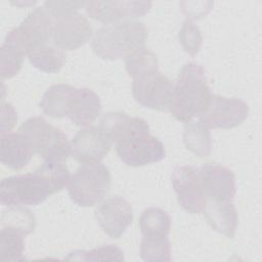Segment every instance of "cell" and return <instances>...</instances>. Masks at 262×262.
Here are the masks:
<instances>
[{
	"mask_svg": "<svg viewBox=\"0 0 262 262\" xmlns=\"http://www.w3.org/2000/svg\"><path fill=\"white\" fill-rule=\"evenodd\" d=\"M204 68L195 62L186 63L180 71L174 85L169 113L183 123L201 117L212 99Z\"/></svg>",
	"mask_w": 262,
	"mask_h": 262,
	"instance_id": "1",
	"label": "cell"
},
{
	"mask_svg": "<svg viewBox=\"0 0 262 262\" xmlns=\"http://www.w3.org/2000/svg\"><path fill=\"white\" fill-rule=\"evenodd\" d=\"M147 30L143 23L123 20L104 26L96 31L91 48L104 60L126 58L144 46Z\"/></svg>",
	"mask_w": 262,
	"mask_h": 262,
	"instance_id": "2",
	"label": "cell"
},
{
	"mask_svg": "<svg viewBox=\"0 0 262 262\" xmlns=\"http://www.w3.org/2000/svg\"><path fill=\"white\" fill-rule=\"evenodd\" d=\"M18 132L45 162L63 163L71 154L67 135L42 117L29 118L21 124Z\"/></svg>",
	"mask_w": 262,
	"mask_h": 262,
	"instance_id": "3",
	"label": "cell"
},
{
	"mask_svg": "<svg viewBox=\"0 0 262 262\" xmlns=\"http://www.w3.org/2000/svg\"><path fill=\"white\" fill-rule=\"evenodd\" d=\"M55 193L45 176L37 169L32 173L4 178L0 183V201L4 206H37Z\"/></svg>",
	"mask_w": 262,
	"mask_h": 262,
	"instance_id": "4",
	"label": "cell"
},
{
	"mask_svg": "<svg viewBox=\"0 0 262 262\" xmlns=\"http://www.w3.org/2000/svg\"><path fill=\"white\" fill-rule=\"evenodd\" d=\"M112 183L110 170L99 163H83L70 178L68 192L81 207H91L100 202Z\"/></svg>",
	"mask_w": 262,
	"mask_h": 262,
	"instance_id": "5",
	"label": "cell"
},
{
	"mask_svg": "<svg viewBox=\"0 0 262 262\" xmlns=\"http://www.w3.org/2000/svg\"><path fill=\"white\" fill-rule=\"evenodd\" d=\"M173 89V82L159 70L150 71L133 78V97L143 107L158 111L168 110Z\"/></svg>",
	"mask_w": 262,
	"mask_h": 262,
	"instance_id": "6",
	"label": "cell"
},
{
	"mask_svg": "<svg viewBox=\"0 0 262 262\" xmlns=\"http://www.w3.org/2000/svg\"><path fill=\"white\" fill-rule=\"evenodd\" d=\"M172 184L182 209L190 214L203 212L207 195L203 189L200 170L195 166H178L172 173Z\"/></svg>",
	"mask_w": 262,
	"mask_h": 262,
	"instance_id": "7",
	"label": "cell"
},
{
	"mask_svg": "<svg viewBox=\"0 0 262 262\" xmlns=\"http://www.w3.org/2000/svg\"><path fill=\"white\" fill-rule=\"evenodd\" d=\"M116 151L120 160L130 167H141L160 162L166 156L163 143L149 132L136 134L116 145Z\"/></svg>",
	"mask_w": 262,
	"mask_h": 262,
	"instance_id": "8",
	"label": "cell"
},
{
	"mask_svg": "<svg viewBox=\"0 0 262 262\" xmlns=\"http://www.w3.org/2000/svg\"><path fill=\"white\" fill-rule=\"evenodd\" d=\"M53 24L44 7H36L14 28L17 41L27 55L47 45L52 37Z\"/></svg>",
	"mask_w": 262,
	"mask_h": 262,
	"instance_id": "9",
	"label": "cell"
},
{
	"mask_svg": "<svg viewBox=\"0 0 262 262\" xmlns=\"http://www.w3.org/2000/svg\"><path fill=\"white\" fill-rule=\"evenodd\" d=\"M249 115L248 104L238 98L213 95L200 120L208 128L230 129L241 125Z\"/></svg>",
	"mask_w": 262,
	"mask_h": 262,
	"instance_id": "10",
	"label": "cell"
},
{
	"mask_svg": "<svg viewBox=\"0 0 262 262\" xmlns=\"http://www.w3.org/2000/svg\"><path fill=\"white\" fill-rule=\"evenodd\" d=\"M95 218L102 230L112 238H119L131 225L133 209L123 196L105 199L95 209Z\"/></svg>",
	"mask_w": 262,
	"mask_h": 262,
	"instance_id": "11",
	"label": "cell"
},
{
	"mask_svg": "<svg viewBox=\"0 0 262 262\" xmlns=\"http://www.w3.org/2000/svg\"><path fill=\"white\" fill-rule=\"evenodd\" d=\"M151 7L150 1H87V14L100 23H119L121 19L137 18L145 15Z\"/></svg>",
	"mask_w": 262,
	"mask_h": 262,
	"instance_id": "12",
	"label": "cell"
},
{
	"mask_svg": "<svg viewBox=\"0 0 262 262\" xmlns=\"http://www.w3.org/2000/svg\"><path fill=\"white\" fill-rule=\"evenodd\" d=\"M112 143L99 127L88 126L74 136L71 142L72 157L80 163H99L111 149Z\"/></svg>",
	"mask_w": 262,
	"mask_h": 262,
	"instance_id": "13",
	"label": "cell"
},
{
	"mask_svg": "<svg viewBox=\"0 0 262 262\" xmlns=\"http://www.w3.org/2000/svg\"><path fill=\"white\" fill-rule=\"evenodd\" d=\"M91 35L88 19L77 12L54 21L51 41L60 50H75L84 45Z\"/></svg>",
	"mask_w": 262,
	"mask_h": 262,
	"instance_id": "14",
	"label": "cell"
},
{
	"mask_svg": "<svg viewBox=\"0 0 262 262\" xmlns=\"http://www.w3.org/2000/svg\"><path fill=\"white\" fill-rule=\"evenodd\" d=\"M200 170V178L207 199L231 201L235 195V177L233 172L224 166L207 163Z\"/></svg>",
	"mask_w": 262,
	"mask_h": 262,
	"instance_id": "15",
	"label": "cell"
},
{
	"mask_svg": "<svg viewBox=\"0 0 262 262\" xmlns=\"http://www.w3.org/2000/svg\"><path fill=\"white\" fill-rule=\"evenodd\" d=\"M99 129L111 141L118 145L132 136L149 132V126L141 118L130 117L123 112H108L104 114L99 123Z\"/></svg>",
	"mask_w": 262,
	"mask_h": 262,
	"instance_id": "16",
	"label": "cell"
},
{
	"mask_svg": "<svg viewBox=\"0 0 262 262\" xmlns=\"http://www.w3.org/2000/svg\"><path fill=\"white\" fill-rule=\"evenodd\" d=\"M101 112L99 96L88 88L75 89L68 118L77 126L88 127L93 123Z\"/></svg>",
	"mask_w": 262,
	"mask_h": 262,
	"instance_id": "17",
	"label": "cell"
},
{
	"mask_svg": "<svg viewBox=\"0 0 262 262\" xmlns=\"http://www.w3.org/2000/svg\"><path fill=\"white\" fill-rule=\"evenodd\" d=\"M208 224L217 232L232 238L237 227V211L231 201L207 200L202 212Z\"/></svg>",
	"mask_w": 262,
	"mask_h": 262,
	"instance_id": "18",
	"label": "cell"
},
{
	"mask_svg": "<svg viewBox=\"0 0 262 262\" xmlns=\"http://www.w3.org/2000/svg\"><path fill=\"white\" fill-rule=\"evenodd\" d=\"M34 154L31 144L19 132L1 135L0 160L4 166L20 170L29 164Z\"/></svg>",
	"mask_w": 262,
	"mask_h": 262,
	"instance_id": "19",
	"label": "cell"
},
{
	"mask_svg": "<svg viewBox=\"0 0 262 262\" xmlns=\"http://www.w3.org/2000/svg\"><path fill=\"white\" fill-rule=\"evenodd\" d=\"M75 89V87L67 84L50 86L41 98V110L44 114L52 118L68 117L72 95Z\"/></svg>",
	"mask_w": 262,
	"mask_h": 262,
	"instance_id": "20",
	"label": "cell"
},
{
	"mask_svg": "<svg viewBox=\"0 0 262 262\" xmlns=\"http://www.w3.org/2000/svg\"><path fill=\"white\" fill-rule=\"evenodd\" d=\"M0 73L2 79H10L20 71L26 54L17 41L14 29L8 32L1 46Z\"/></svg>",
	"mask_w": 262,
	"mask_h": 262,
	"instance_id": "21",
	"label": "cell"
},
{
	"mask_svg": "<svg viewBox=\"0 0 262 262\" xmlns=\"http://www.w3.org/2000/svg\"><path fill=\"white\" fill-rule=\"evenodd\" d=\"M185 147L199 157H208L212 149V139L209 128L201 121L185 123L183 131Z\"/></svg>",
	"mask_w": 262,
	"mask_h": 262,
	"instance_id": "22",
	"label": "cell"
},
{
	"mask_svg": "<svg viewBox=\"0 0 262 262\" xmlns=\"http://www.w3.org/2000/svg\"><path fill=\"white\" fill-rule=\"evenodd\" d=\"M170 227L171 218L169 214L161 208H147L141 213L139 217V228L142 236H168Z\"/></svg>",
	"mask_w": 262,
	"mask_h": 262,
	"instance_id": "23",
	"label": "cell"
},
{
	"mask_svg": "<svg viewBox=\"0 0 262 262\" xmlns=\"http://www.w3.org/2000/svg\"><path fill=\"white\" fill-rule=\"evenodd\" d=\"M24 233L15 228L1 227L0 231V260L15 262L24 260Z\"/></svg>",
	"mask_w": 262,
	"mask_h": 262,
	"instance_id": "24",
	"label": "cell"
},
{
	"mask_svg": "<svg viewBox=\"0 0 262 262\" xmlns=\"http://www.w3.org/2000/svg\"><path fill=\"white\" fill-rule=\"evenodd\" d=\"M28 58L33 67L49 74L60 71L66 61V55L62 50L48 45L29 53Z\"/></svg>",
	"mask_w": 262,
	"mask_h": 262,
	"instance_id": "25",
	"label": "cell"
},
{
	"mask_svg": "<svg viewBox=\"0 0 262 262\" xmlns=\"http://www.w3.org/2000/svg\"><path fill=\"white\" fill-rule=\"evenodd\" d=\"M35 226V215L21 206H10L1 216V227L15 228L25 235L33 232Z\"/></svg>",
	"mask_w": 262,
	"mask_h": 262,
	"instance_id": "26",
	"label": "cell"
},
{
	"mask_svg": "<svg viewBox=\"0 0 262 262\" xmlns=\"http://www.w3.org/2000/svg\"><path fill=\"white\" fill-rule=\"evenodd\" d=\"M139 253L144 261H171V243L169 236H143L140 243Z\"/></svg>",
	"mask_w": 262,
	"mask_h": 262,
	"instance_id": "27",
	"label": "cell"
},
{
	"mask_svg": "<svg viewBox=\"0 0 262 262\" xmlns=\"http://www.w3.org/2000/svg\"><path fill=\"white\" fill-rule=\"evenodd\" d=\"M125 66L128 75L133 79L141 74L158 70V59L152 51L143 46L126 57Z\"/></svg>",
	"mask_w": 262,
	"mask_h": 262,
	"instance_id": "28",
	"label": "cell"
},
{
	"mask_svg": "<svg viewBox=\"0 0 262 262\" xmlns=\"http://www.w3.org/2000/svg\"><path fill=\"white\" fill-rule=\"evenodd\" d=\"M68 260H83V261H97V260H124L123 251L115 245H104L90 251H75L69 254Z\"/></svg>",
	"mask_w": 262,
	"mask_h": 262,
	"instance_id": "29",
	"label": "cell"
},
{
	"mask_svg": "<svg viewBox=\"0 0 262 262\" xmlns=\"http://www.w3.org/2000/svg\"><path fill=\"white\" fill-rule=\"evenodd\" d=\"M178 39L184 51L191 56H194L199 52L203 43V36L199 27L189 18L182 23L178 33Z\"/></svg>",
	"mask_w": 262,
	"mask_h": 262,
	"instance_id": "30",
	"label": "cell"
},
{
	"mask_svg": "<svg viewBox=\"0 0 262 262\" xmlns=\"http://www.w3.org/2000/svg\"><path fill=\"white\" fill-rule=\"evenodd\" d=\"M85 1H46L43 7L51 18L57 20L77 13L80 8L85 7Z\"/></svg>",
	"mask_w": 262,
	"mask_h": 262,
	"instance_id": "31",
	"label": "cell"
},
{
	"mask_svg": "<svg viewBox=\"0 0 262 262\" xmlns=\"http://www.w3.org/2000/svg\"><path fill=\"white\" fill-rule=\"evenodd\" d=\"M17 120L16 113L10 103L2 102L1 107V135L10 131Z\"/></svg>",
	"mask_w": 262,
	"mask_h": 262,
	"instance_id": "32",
	"label": "cell"
}]
</instances>
